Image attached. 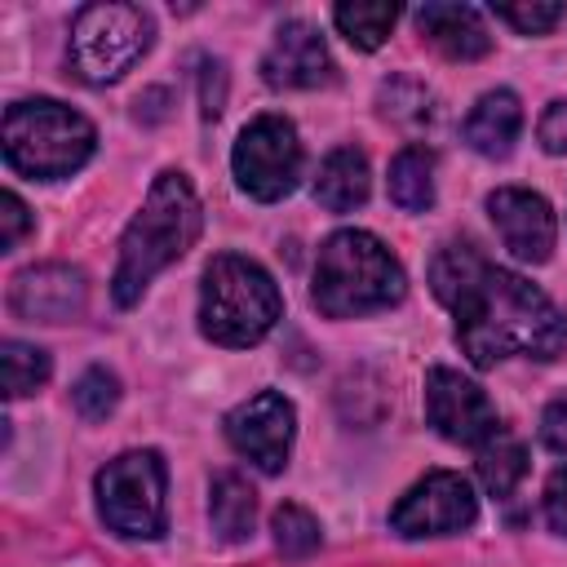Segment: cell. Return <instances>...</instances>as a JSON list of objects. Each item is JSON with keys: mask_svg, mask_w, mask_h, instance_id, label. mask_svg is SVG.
I'll return each mask as SVG.
<instances>
[{"mask_svg": "<svg viewBox=\"0 0 567 567\" xmlns=\"http://www.w3.org/2000/svg\"><path fill=\"white\" fill-rule=\"evenodd\" d=\"M430 288L456 315V341L474 368L501 359H554L567 323L554 301L523 275L492 266L474 244H443L430 261Z\"/></svg>", "mask_w": 567, "mask_h": 567, "instance_id": "6da1fadb", "label": "cell"}, {"mask_svg": "<svg viewBox=\"0 0 567 567\" xmlns=\"http://www.w3.org/2000/svg\"><path fill=\"white\" fill-rule=\"evenodd\" d=\"M199 230H204V213L186 173H173V168L159 173L146 190L142 213L128 221L120 239V266L111 275L115 306H133L146 292V284L199 239Z\"/></svg>", "mask_w": 567, "mask_h": 567, "instance_id": "7a4b0ae2", "label": "cell"}, {"mask_svg": "<svg viewBox=\"0 0 567 567\" xmlns=\"http://www.w3.org/2000/svg\"><path fill=\"white\" fill-rule=\"evenodd\" d=\"M403 288H408L403 266L377 235L337 230L323 239L310 297L328 319H354L368 310H385L403 297Z\"/></svg>", "mask_w": 567, "mask_h": 567, "instance_id": "3957f363", "label": "cell"}, {"mask_svg": "<svg viewBox=\"0 0 567 567\" xmlns=\"http://www.w3.org/2000/svg\"><path fill=\"white\" fill-rule=\"evenodd\" d=\"M279 315H284V297L257 261L239 252H221L208 261L199 288V332L208 341L230 350L257 346L279 323Z\"/></svg>", "mask_w": 567, "mask_h": 567, "instance_id": "277c9868", "label": "cell"}, {"mask_svg": "<svg viewBox=\"0 0 567 567\" xmlns=\"http://www.w3.org/2000/svg\"><path fill=\"white\" fill-rule=\"evenodd\" d=\"M93 146H97L93 124L53 97H27L4 111V159L22 177H40V182L71 177L93 155Z\"/></svg>", "mask_w": 567, "mask_h": 567, "instance_id": "5b68a950", "label": "cell"}, {"mask_svg": "<svg viewBox=\"0 0 567 567\" xmlns=\"http://www.w3.org/2000/svg\"><path fill=\"white\" fill-rule=\"evenodd\" d=\"M155 40V22L137 4H84L71 22V71L84 84H115Z\"/></svg>", "mask_w": 567, "mask_h": 567, "instance_id": "8992f818", "label": "cell"}, {"mask_svg": "<svg viewBox=\"0 0 567 567\" xmlns=\"http://www.w3.org/2000/svg\"><path fill=\"white\" fill-rule=\"evenodd\" d=\"M97 514L115 536L155 540L168 527L159 452H124L97 470Z\"/></svg>", "mask_w": 567, "mask_h": 567, "instance_id": "52a82bcc", "label": "cell"}, {"mask_svg": "<svg viewBox=\"0 0 567 567\" xmlns=\"http://www.w3.org/2000/svg\"><path fill=\"white\" fill-rule=\"evenodd\" d=\"M230 168H235L239 190H248L252 199H261V204L284 199L297 186V177H301V142H297V128L284 115H257L239 133L235 155H230Z\"/></svg>", "mask_w": 567, "mask_h": 567, "instance_id": "ba28073f", "label": "cell"}, {"mask_svg": "<svg viewBox=\"0 0 567 567\" xmlns=\"http://www.w3.org/2000/svg\"><path fill=\"white\" fill-rule=\"evenodd\" d=\"M474 518H478V496L452 470L425 474L390 509V527L399 536H452V532H465Z\"/></svg>", "mask_w": 567, "mask_h": 567, "instance_id": "9c48e42d", "label": "cell"}, {"mask_svg": "<svg viewBox=\"0 0 567 567\" xmlns=\"http://www.w3.org/2000/svg\"><path fill=\"white\" fill-rule=\"evenodd\" d=\"M425 416L447 443H465V447H478L483 439H492L501 430L496 408L483 394V385H474L456 368L425 372Z\"/></svg>", "mask_w": 567, "mask_h": 567, "instance_id": "30bf717a", "label": "cell"}, {"mask_svg": "<svg viewBox=\"0 0 567 567\" xmlns=\"http://www.w3.org/2000/svg\"><path fill=\"white\" fill-rule=\"evenodd\" d=\"M292 430H297V412L284 394L261 390L252 399H244L230 416H226V439L239 456H248L257 470L279 474L288 465V447H292Z\"/></svg>", "mask_w": 567, "mask_h": 567, "instance_id": "8fae6325", "label": "cell"}, {"mask_svg": "<svg viewBox=\"0 0 567 567\" xmlns=\"http://www.w3.org/2000/svg\"><path fill=\"white\" fill-rule=\"evenodd\" d=\"M487 213H492L501 244L518 261H532V266L549 261L554 239H558V221H554V208L545 204V195L523 190V186H496L487 195Z\"/></svg>", "mask_w": 567, "mask_h": 567, "instance_id": "7c38bea8", "label": "cell"}, {"mask_svg": "<svg viewBox=\"0 0 567 567\" xmlns=\"http://www.w3.org/2000/svg\"><path fill=\"white\" fill-rule=\"evenodd\" d=\"M89 301V284L75 266L62 261H44V266H27L22 275H13L9 284V306L13 315L31 319V323H66L84 310Z\"/></svg>", "mask_w": 567, "mask_h": 567, "instance_id": "4fadbf2b", "label": "cell"}, {"mask_svg": "<svg viewBox=\"0 0 567 567\" xmlns=\"http://www.w3.org/2000/svg\"><path fill=\"white\" fill-rule=\"evenodd\" d=\"M332 53L323 44V35L310 22H284L261 58V80L270 89H319L332 84Z\"/></svg>", "mask_w": 567, "mask_h": 567, "instance_id": "5bb4252c", "label": "cell"}, {"mask_svg": "<svg viewBox=\"0 0 567 567\" xmlns=\"http://www.w3.org/2000/svg\"><path fill=\"white\" fill-rule=\"evenodd\" d=\"M416 27L452 62H474L492 49V35H487L478 9H470V4H421Z\"/></svg>", "mask_w": 567, "mask_h": 567, "instance_id": "9a60e30c", "label": "cell"}, {"mask_svg": "<svg viewBox=\"0 0 567 567\" xmlns=\"http://www.w3.org/2000/svg\"><path fill=\"white\" fill-rule=\"evenodd\" d=\"M518 133H523V106L509 89L483 93L474 102V111L465 115V142L487 159H505L514 151Z\"/></svg>", "mask_w": 567, "mask_h": 567, "instance_id": "2e32d148", "label": "cell"}, {"mask_svg": "<svg viewBox=\"0 0 567 567\" xmlns=\"http://www.w3.org/2000/svg\"><path fill=\"white\" fill-rule=\"evenodd\" d=\"M315 199H319L328 213H350V208H359V204L368 199V159H363V151L337 146V151L319 164Z\"/></svg>", "mask_w": 567, "mask_h": 567, "instance_id": "e0dca14e", "label": "cell"}, {"mask_svg": "<svg viewBox=\"0 0 567 567\" xmlns=\"http://www.w3.org/2000/svg\"><path fill=\"white\" fill-rule=\"evenodd\" d=\"M208 518L221 540H244L257 518V492L239 474H217L213 496H208Z\"/></svg>", "mask_w": 567, "mask_h": 567, "instance_id": "ac0fdd59", "label": "cell"}, {"mask_svg": "<svg viewBox=\"0 0 567 567\" xmlns=\"http://www.w3.org/2000/svg\"><path fill=\"white\" fill-rule=\"evenodd\" d=\"M390 199L403 213H425L434 204V151L403 146L390 164Z\"/></svg>", "mask_w": 567, "mask_h": 567, "instance_id": "d6986e66", "label": "cell"}, {"mask_svg": "<svg viewBox=\"0 0 567 567\" xmlns=\"http://www.w3.org/2000/svg\"><path fill=\"white\" fill-rule=\"evenodd\" d=\"M523 474H527V452L509 430H496L492 439L478 443V478L492 496H509Z\"/></svg>", "mask_w": 567, "mask_h": 567, "instance_id": "ffe728a7", "label": "cell"}, {"mask_svg": "<svg viewBox=\"0 0 567 567\" xmlns=\"http://www.w3.org/2000/svg\"><path fill=\"white\" fill-rule=\"evenodd\" d=\"M332 22H337V31H341L354 49H381L385 35H390L394 22H399V4H385V0L337 4V9H332Z\"/></svg>", "mask_w": 567, "mask_h": 567, "instance_id": "44dd1931", "label": "cell"}, {"mask_svg": "<svg viewBox=\"0 0 567 567\" xmlns=\"http://www.w3.org/2000/svg\"><path fill=\"white\" fill-rule=\"evenodd\" d=\"M0 363H4V394L9 399H22V394H31V390H40L49 381V354L40 346L4 341Z\"/></svg>", "mask_w": 567, "mask_h": 567, "instance_id": "7402d4cb", "label": "cell"}, {"mask_svg": "<svg viewBox=\"0 0 567 567\" xmlns=\"http://www.w3.org/2000/svg\"><path fill=\"white\" fill-rule=\"evenodd\" d=\"M270 532H275V549L284 558H310L319 549V523L301 505H279L270 514Z\"/></svg>", "mask_w": 567, "mask_h": 567, "instance_id": "603a6c76", "label": "cell"}, {"mask_svg": "<svg viewBox=\"0 0 567 567\" xmlns=\"http://www.w3.org/2000/svg\"><path fill=\"white\" fill-rule=\"evenodd\" d=\"M71 399H75V408H80L84 421H106V416L115 412V403H120V381H115V372H106V368H89V372L75 381Z\"/></svg>", "mask_w": 567, "mask_h": 567, "instance_id": "cb8c5ba5", "label": "cell"}, {"mask_svg": "<svg viewBox=\"0 0 567 567\" xmlns=\"http://www.w3.org/2000/svg\"><path fill=\"white\" fill-rule=\"evenodd\" d=\"M492 13L501 22H509V27H518L523 35H540V31H549V27H558L567 18V4H558V0H527V4L501 0V4H492Z\"/></svg>", "mask_w": 567, "mask_h": 567, "instance_id": "d4e9b609", "label": "cell"}, {"mask_svg": "<svg viewBox=\"0 0 567 567\" xmlns=\"http://www.w3.org/2000/svg\"><path fill=\"white\" fill-rule=\"evenodd\" d=\"M0 248L4 252H13L18 248V239L31 230V213H27V204L13 195V190H4V199H0Z\"/></svg>", "mask_w": 567, "mask_h": 567, "instance_id": "484cf974", "label": "cell"}, {"mask_svg": "<svg viewBox=\"0 0 567 567\" xmlns=\"http://www.w3.org/2000/svg\"><path fill=\"white\" fill-rule=\"evenodd\" d=\"M536 137H540V146L549 155H567V97H558V102L545 106V115L536 124Z\"/></svg>", "mask_w": 567, "mask_h": 567, "instance_id": "4316f807", "label": "cell"}, {"mask_svg": "<svg viewBox=\"0 0 567 567\" xmlns=\"http://www.w3.org/2000/svg\"><path fill=\"white\" fill-rule=\"evenodd\" d=\"M545 518H549L554 532L567 536V465H558L545 483Z\"/></svg>", "mask_w": 567, "mask_h": 567, "instance_id": "83f0119b", "label": "cell"}, {"mask_svg": "<svg viewBox=\"0 0 567 567\" xmlns=\"http://www.w3.org/2000/svg\"><path fill=\"white\" fill-rule=\"evenodd\" d=\"M540 443L554 452H567V394H558L540 416Z\"/></svg>", "mask_w": 567, "mask_h": 567, "instance_id": "f1b7e54d", "label": "cell"}]
</instances>
